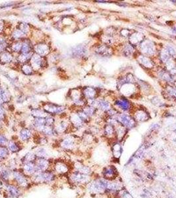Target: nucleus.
<instances>
[{
    "label": "nucleus",
    "instance_id": "f257e3e1",
    "mask_svg": "<svg viewBox=\"0 0 176 198\" xmlns=\"http://www.w3.org/2000/svg\"><path fill=\"white\" fill-rule=\"evenodd\" d=\"M108 180L101 177L92 181L87 184L88 190L91 193L103 194L106 193Z\"/></svg>",
    "mask_w": 176,
    "mask_h": 198
},
{
    "label": "nucleus",
    "instance_id": "f03ea898",
    "mask_svg": "<svg viewBox=\"0 0 176 198\" xmlns=\"http://www.w3.org/2000/svg\"><path fill=\"white\" fill-rule=\"evenodd\" d=\"M32 178L33 181L36 183H50L54 180L55 175L52 172L46 170L45 172H35Z\"/></svg>",
    "mask_w": 176,
    "mask_h": 198
},
{
    "label": "nucleus",
    "instance_id": "7ed1b4c3",
    "mask_svg": "<svg viewBox=\"0 0 176 198\" xmlns=\"http://www.w3.org/2000/svg\"><path fill=\"white\" fill-rule=\"evenodd\" d=\"M70 179L74 183L77 184H86L87 185L92 181L90 175L82 174L77 171H75L70 175Z\"/></svg>",
    "mask_w": 176,
    "mask_h": 198
},
{
    "label": "nucleus",
    "instance_id": "20e7f679",
    "mask_svg": "<svg viewBox=\"0 0 176 198\" xmlns=\"http://www.w3.org/2000/svg\"><path fill=\"white\" fill-rule=\"evenodd\" d=\"M43 110H44L48 114L52 116V115L60 114L63 113L66 110V108L63 106L58 105V104H54L52 103H47L43 106Z\"/></svg>",
    "mask_w": 176,
    "mask_h": 198
},
{
    "label": "nucleus",
    "instance_id": "39448f33",
    "mask_svg": "<svg viewBox=\"0 0 176 198\" xmlns=\"http://www.w3.org/2000/svg\"><path fill=\"white\" fill-rule=\"evenodd\" d=\"M12 176L14 180L19 185V187L27 188L29 185V182L27 180V176L23 172L14 170L12 172Z\"/></svg>",
    "mask_w": 176,
    "mask_h": 198
},
{
    "label": "nucleus",
    "instance_id": "423d86ee",
    "mask_svg": "<svg viewBox=\"0 0 176 198\" xmlns=\"http://www.w3.org/2000/svg\"><path fill=\"white\" fill-rule=\"evenodd\" d=\"M103 178L109 180H114L118 178V172L114 166H108L105 167L102 172Z\"/></svg>",
    "mask_w": 176,
    "mask_h": 198
},
{
    "label": "nucleus",
    "instance_id": "0eeeda50",
    "mask_svg": "<svg viewBox=\"0 0 176 198\" xmlns=\"http://www.w3.org/2000/svg\"><path fill=\"white\" fill-rule=\"evenodd\" d=\"M30 64L34 70H37V69L44 68V66H45V60L44 59V57L34 53L30 60Z\"/></svg>",
    "mask_w": 176,
    "mask_h": 198
},
{
    "label": "nucleus",
    "instance_id": "6e6552de",
    "mask_svg": "<svg viewBox=\"0 0 176 198\" xmlns=\"http://www.w3.org/2000/svg\"><path fill=\"white\" fill-rule=\"evenodd\" d=\"M33 50L34 53L38 54L42 57H45L48 55L50 52V46L48 44L45 42H41L33 46Z\"/></svg>",
    "mask_w": 176,
    "mask_h": 198
},
{
    "label": "nucleus",
    "instance_id": "1a4fd4ad",
    "mask_svg": "<svg viewBox=\"0 0 176 198\" xmlns=\"http://www.w3.org/2000/svg\"><path fill=\"white\" fill-rule=\"evenodd\" d=\"M34 163L36 166V172L46 171L50 166V162L46 158H37Z\"/></svg>",
    "mask_w": 176,
    "mask_h": 198
},
{
    "label": "nucleus",
    "instance_id": "9d476101",
    "mask_svg": "<svg viewBox=\"0 0 176 198\" xmlns=\"http://www.w3.org/2000/svg\"><path fill=\"white\" fill-rule=\"evenodd\" d=\"M5 189L8 196L11 198H18L21 195L20 189L13 184H7Z\"/></svg>",
    "mask_w": 176,
    "mask_h": 198
},
{
    "label": "nucleus",
    "instance_id": "9b49d317",
    "mask_svg": "<svg viewBox=\"0 0 176 198\" xmlns=\"http://www.w3.org/2000/svg\"><path fill=\"white\" fill-rule=\"evenodd\" d=\"M60 145L65 150H72L75 147V140L71 137H66L60 141Z\"/></svg>",
    "mask_w": 176,
    "mask_h": 198
},
{
    "label": "nucleus",
    "instance_id": "f8f14e48",
    "mask_svg": "<svg viewBox=\"0 0 176 198\" xmlns=\"http://www.w3.org/2000/svg\"><path fill=\"white\" fill-rule=\"evenodd\" d=\"M23 173L26 176H32L33 174L36 172V166H35L34 162H27L23 164Z\"/></svg>",
    "mask_w": 176,
    "mask_h": 198
},
{
    "label": "nucleus",
    "instance_id": "ddd939ff",
    "mask_svg": "<svg viewBox=\"0 0 176 198\" xmlns=\"http://www.w3.org/2000/svg\"><path fill=\"white\" fill-rule=\"evenodd\" d=\"M55 171L60 174H67L69 172V166L65 162L62 161H58L54 165Z\"/></svg>",
    "mask_w": 176,
    "mask_h": 198
},
{
    "label": "nucleus",
    "instance_id": "4468645a",
    "mask_svg": "<svg viewBox=\"0 0 176 198\" xmlns=\"http://www.w3.org/2000/svg\"><path fill=\"white\" fill-rule=\"evenodd\" d=\"M119 120L123 125L127 127L128 128H131L132 127H134L135 124V122L133 119H132L130 116L125 114L120 116L119 118Z\"/></svg>",
    "mask_w": 176,
    "mask_h": 198
},
{
    "label": "nucleus",
    "instance_id": "2eb2a0df",
    "mask_svg": "<svg viewBox=\"0 0 176 198\" xmlns=\"http://www.w3.org/2000/svg\"><path fill=\"white\" fill-rule=\"evenodd\" d=\"M69 127V123L66 120H61L57 124L54 126V130L58 134H63L66 131H67Z\"/></svg>",
    "mask_w": 176,
    "mask_h": 198
},
{
    "label": "nucleus",
    "instance_id": "dca6fc26",
    "mask_svg": "<svg viewBox=\"0 0 176 198\" xmlns=\"http://www.w3.org/2000/svg\"><path fill=\"white\" fill-rule=\"evenodd\" d=\"M13 61V56L9 52L4 51L0 54V63L8 64Z\"/></svg>",
    "mask_w": 176,
    "mask_h": 198
},
{
    "label": "nucleus",
    "instance_id": "f3484780",
    "mask_svg": "<svg viewBox=\"0 0 176 198\" xmlns=\"http://www.w3.org/2000/svg\"><path fill=\"white\" fill-rule=\"evenodd\" d=\"M23 45L21 48V54H30L32 53L33 50V46L31 41L29 39H24L23 41Z\"/></svg>",
    "mask_w": 176,
    "mask_h": 198
},
{
    "label": "nucleus",
    "instance_id": "a211bd4d",
    "mask_svg": "<svg viewBox=\"0 0 176 198\" xmlns=\"http://www.w3.org/2000/svg\"><path fill=\"white\" fill-rule=\"evenodd\" d=\"M31 136H32V131L28 128H24L19 131V137L22 141H29Z\"/></svg>",
    "mask_w": 176,
    "mask_h": 198
},
{
    "label": "nucleus",
    "instance_id": "6ab92c4d",
    "mask_svg": "<svg viewBox=\"0 0 176 198\" xmlns=\"http://www.w3.org/2000/svg\"><path fill=\"white\" fill-rule=\"evenodd\" d=\"M74 167L76 168V171L79 172L80 173L88 174V175H90L92 173V170L90 168L88 167L87 166L84 165L80 162H76Z\"/></svg>",
    "mask_w": 176,
    "mask_h": 198
},
{
    "label": "nucleus",
    "instance_id": "aec40b11",
    "mask_svg": "<svg viewBox=\"0 0 176 198\" xmlns=\"http://www.w3.org/2000/svg\"><path fill=\"white\" fill-rule=\"evenodd\" d=\"M70 122L72 123V125L75 127L79 128L83 126L84 122L82 121L77 114H73L70 116Z\"/></svg>",
    "mask_w": 176,
    "mask_h": 198
},
{
    "label": "nucleus",
    "instance_id": "412c9836",
    "mask_svg": "<svg viewBox=\"0 0 176 198\" xmlns=\"http://www.w3.org/2000/svg\"><path fill=\"white\" fill-rule=\"evenodd\" d=\"M31 114L35 118H45L48 114L42 109H37V108H33L31 110Z\"/></svg>",
    "mask_w": 176,
    "mask_h": 198
},
{
    "label": "nucleus",
    "instance_id": "4be33fe9",
    "mask_svg": "<svg viewBox=\"0 0 176 198\" xmlns=\"http://www.w3.org/2000/svg\"><path fill=\"white\" fill-rule=\"evenodd\" d=\"M11 174H12V173L11 172L9 168L7 167H0V179L4 181L8 180Z\"/></svg>",
    "mask_w": 176,
    "mask_h": 198
},
{
    "label": "nucleus",
    "instance_id": "5701e85b",
    "mask_svg": "<svg viewBox=\"0 0 176 198\" xmlns=\"http://www.w3.org/2000/svg\"><path fill=\"white\" fill-rule=\"evenodd\" d=\"M83 93L85 98L88 99H94L96 95V91L95 89L92 87H86L85 89H84Z\"/></svg>",
    "mask_w": 176,
    "mask_h": 198
},
{
    "label": "nucleus",
    "instance_id": "b1692460",
    "mask_svg": "<svg viewBox=\"0 0 176 198\" xmlns=\"http://www.w3.org/2000/svg\"><path fill=\"white\" fill-rule=\"evenodd\" d=\"M33 53L19 54L17 57V61L23 64H27V61H30L31 57L33 56Z\"/></svg>",
    "mask_w": 176,
    "mask_h": 198
},
{
    "label": "nucleus",
    "instance_id": "393cba45",
    "mask_svg": "<svg viewBox=\"0 0 176 198\" xmlns=\"http://www.w3.org/2000/svg\"><path fill=\"white\" fill-rule=\"evenodd\" d=\"M37 159V156L36 155H35L34 152H33V151H31V152H29L27 153L23 158H22V162L23 164H25V163L27 162H34L36 161Z\"/></svg>",
    "mask_w": 176,
    "mask_h": 198
},
{
    "label": "nucleus",
    "instance_id": "a878e982",
    "mask_svg": "<svg viewBox=\"0 0 176 198\" xmlns=\"http://www.w3.org/2000/svg\"><path fill=\"white\" fill-rule=\"evenodd\" d=\"M7 146V149H8L9 151L11 153H15L20 151V147L18 145L17 143H15L13 141H9Z\"/></svg>",
    "mask_w": 176,
    "mask_h": 198
},
{
    "label": "nucleus",
    "instance_id": "bb28decb",
    "mask_svg": "<svg viewBox=\"0 0 176 198\" xmlns=\"http://www.w3.org/2000/svg\"><path fill=\"white\" fill-rule=\"evenodd\" d=\"M112 152L113 157L116 159H119L120 157L121 153H122V147L118 143H116L113 147Z\"/></svg>",
    "mask_w": 176,
    "mask_h": 198
},
{
    "label": "nucleus",
    "instance_id": "cd10ccee",
    "mask_svg": "<svg viewBox=\"0 0 176 198\" xmlns=\"http://www.w3.org/2000/svg\"><path fill=\"white\" fill-rule=\"evenodd\" d=\"M22 45H23L22 41H21V40L15 41L14 42H13V43L11 44L10 48L12 52H15V53H18V52H20L21 51Z\"/></svg>",
    "mask_w": 176,
    "mask_h": 198
},
{
    "label": "nucleus",
    "instance_id": "c85d7f7f",
    "mask_svg": "<svg viewBox=\"0 0 176 198\" xmlns=\"http://www.w3.org/2000/svg\"><path fill=\"white\" fill-rule=\"evenodd\" d=\"M115 198H134L126 189L123 188L115 194Z\"/></svg>",
    "mask_w": 176,
    "mask_h": 198
},
{
    "label": "nucleus",
    "instance_id": "c756f323",
    "mask_svg": "<svg viewBox=\"0 0 176 198\" xmlns=\"http://www.w3.org/2000/svg\"><path fill=\"white\" fill-rule=\"evenodd\" d=\"M21 69L22 72L26 75H33L34 73V71L33 68H32V66L31 65V64H23Z\"/></svg>",
    "mask_w": 176,
    "mask_h": 198
},
{
    "label": "nucleus",
    "instance_id": "7c9ffc66",
    "mask_svg": "<svg viewBox=\"0 0 176 198\" xmlns=\"http://www.w3.org/2000/svg\"><path fill=\"white\" fill-rule=\"evenodd\" d=\"M36 155L37 158H46L48 157V155L47 153V151L45 149L44 147H40L38 148L34 152Z\"/></svg>",
    "mask_w": 176,
    "mask_h": 198
},
{
    "label": "nucleus",
    "instance_id": "2f4dec72",
    "mask_svg": "<svg viewBox=\"0 0 176 198\" xmlns=\"http://www.w3.org/2000/svg\"><path fill=\"white\" fill-rule=\"evenodd\" d=\"M11 36L15 41L21 40L25 36V34L19 29H15L13 30V32L11 34Z\"/></svg>",
    "mask_w": 176,
    "mask_h": 198
},
{
    "label": "nucleus",
    "instance_id": "473e14b6",
    "mask_svg": "<svg viewBox=\"0 0 176 198\" xmlns=\"http://www.w3.org/2000/svg\"><path fill=\"white\" fill-rule=\"evenodd\" d=\"M9 151L5 147H0V161L5 160L9 157Z\"/></svg>",
    "mask_w": 176,
    "mask_h": 198
},
{
    "label": "nucleus",
    "instance_id": "72a5a7b5",
    "mask_svg": "<svg viewBox=\"0 0 176 198\" xmlns=\"http://www.w3.org/2000/svg\"><path fill=\"white\" fill-rule=\"evenodd\" d=\"M18 29L20 30L21 32L24 33L25 35L30 32V26L28 23L25 22H21L19 24Z\"/></svg>",
    "mask_w": 176,
    "mask_h": 198
},
{
    "label": "nucleus",
    "instance_id": "f704fd0d",
    "mask_svg": "<svg viewBox=\"0 0 176 198\" xmlns=\"http://www.w3.org/2000/svg\"><path fill=\"white\" fill-rule=\"evenodd\" d=\"M55 118H54V116L52 115H48L45 118V123L46 126H54V124H55Z\"/></svg>",
    "mask_w": 176,
    "mask_h": 198
},
{
    "label": "nucleus",
    "instance_id": "c9c22d12",
    "mask_svg": "<svg viewBox=\"0 0 176 198\" xmlns=\"http://www.w3.org/2000/svg\"><path fill=\"white\" fill-rule=\"evenodd\" d=\"M117 105L119 106H120L122 109L123 110H128V108H129V103L127 101V100L123 99V100H119L118 102L117 103Z\"/></svg>",
    "mask_w": 176,
    "mask_h": 198
},
{
    "label": "nucleus",
    "instance_id": "e433bc0d",
    "mask_svg": "<svg viewBox=\"0 0 176 198\" xmlns=\"http://www.w3.org/2000/svg\"><path fill=\"white\" fill-rule=\"evenodd\" d=\"M109 105V103L105 100H99V101H97V107H99L101 108L102 110H107L108 109Z\"/></svg>",
    "mask_w": 176,
    "mask_h": 198
},
{
    "label": "nucleus",
    "instance_id": "4c0bfd02",
    "mask_svg": "<svg viewBox=\"0 0 176 198\" xmlns=\"http://www.w3.org/2000/svg\"><path fill=\"white\" fill-rule=\"evenodd\" d=\"M83 111L89 117V116H91L94 114V113H95V108L90 106H87V107H85V108H84Z\"/></svg>",
    "mask_w": 176,
    "mask_h": 198
},
{
    "label": "nucleus",
    "instance_id": "58836bf2",
    "mask_svg": "<svg viewBox=\"0 0 176 198\" xmlns=\"http://www.w3.org/2000/svg\"><path fill=\"white\" fill-rule=\"evenodd\" d=\"M114 132H115L114 128H113V127L112 126L108 125V126H107L106 127H105V134H106V135H107V136H111V135H113L114 134Z\"/></svg>",
    "mask_w": 176,
    "mask_h": 198
},
{
    "label": "nucleus",
    "instance_id": "ea45409f",
    "mask_svg": "<svg viewBox=\"0 0 176 198\" xmlns=\"http://www.w3.org/2000/svg\"><path fill=\"white\" fill-rule=\"evenodd\" d=\"M78 116L81 118V120H82L83 122H87L89 120V116L86 114L85 112L82 110V111H79L77 112Z\"/></svg>",
    "mask_w": 176,
    "mask_h": 198
},
{
    "label": "nucleus",
    "instance_id": "a19ab883",
    "mask_svg": "<svg viewBox=\"0 0 176 198\" xmlns=\"http://www.w3.org/2000/svg\"><path fill=\"white\" fill-rule=\"evenodd\" d=\"M7 47V42L4 38H0V54L5 51V48Z\"/></svg>",
    "mask_w": 176,
    "mask_h": 198
},
{
    "label": "nucleus",
    "instance_id": "79ce46f5",
    "mask_svg": "<svg viewBox=\"0 0 176 198\" xmlns=\"http://www.w3.org/2000/svg\"><path fill=\"white\" fill-rule=\"evenodd\" d=\"M9 141L7 137L3 135L0 134V147H5L7 145Z\"/></svg>",
    "mask_w": 176,
    "mask_h": 198
},
{
    "label": "nucleus",
    "instance_id": "37998d69",
    "mask_svg": "<svg viewBox=\"0 0 176 198\" xmlns=\"http://www.w3.org/2000/svg\"><path fill=\"white\" fill-rule=\"evenodd\" d=\"M5 118V111L2 104H0V120H3Z\"/></svg>",
    "mask_w": 176,
    "mask_h": 198
},
{
    "label": "nucleus",
    "instance_id": "c03bdc74",
    "mask_svg": "<svg viewBox=\"0 0 176 198\" xmlns=\"http://www.w3.org/2000/svg\"><path fill=\"white\" fill-rule=\"evenodd\" d=\"M168 92H169V94L171 96H172L173 97H174V98L176 99V89L171 88Z\"/></svg>",
    "mask_w": 176,
    "mask_h": 198
},
{
    "label": "nucleus",
    "instance_id": "a18cd8bd",
    "mask_svg": "<svg viewBox=\"0 0 176 198\" xmlns=\"http://www.w3.org/2000/svg\"><path fill=\"white\" fill-rule=\"evenodd\" d=\"M5 26V23L3 20H0V33L3 32V30H4Z\"/></svg>",
    "mask_w": 176,
    "mask_h": 198
},
{
    "label": "nucleus",
    "instance_id": "49530a36",
    "mask_svg": "<svg viewBox=\"0 0 176 198\" xmlns=\"http://www.w3.org/2000/svg\"><path fill=\"white\" fill-rule=\"evenodd\" d=\"M2 120H0V127H1L2 126Z\"/></svg>",
    "mask_w": 176,
    "mask_h": 198
}]
</instances>
